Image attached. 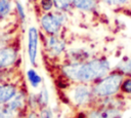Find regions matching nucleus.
I'll use <instances>...</instances> for the list:
<instances>
[{"label":"nucleus","mask_w":131,"mask_h":118,"mask_svg":"<svg viewBox=\"0 0 131 118\" xmlns=\"http://www.w3.org/2000/svg\"><path fill=\"white\" fill-rule=\"evenodd\" d=\"M124 78L125 76L122 73L113 68L108 74L92 84L93 93L96 100L111 97L121 93V85Z\"/></svg>","instance_id":"nucleus-3"},{"label":"nucleus","mask_w":131,"mask_h":118,"mask_svg":"<svg viewBox=\"0 0 131 118\" xmlns=\"http://www.w3.org/2000/svg\"><path fill=\"white\" fill-rule=\"evenodd\" d=\"M14 11L18 22L21 25H25L27 23V11L20 0H14Z\"/></svg>","instance_id":"nucleus-17"},{"label":"nucleus","mask_w":131,"mask_h":118,"mask_svg":"<svg viewBox=\"0 0 131 118\" xmlns=\"http://www.w3.org/2000/svg\"><path fill=\"white\" fill-rule=\"evenodd\" d=\"M130 1L131 0H101V2H103L106 6L112 8H119L126 6L127 4H129Z\"/></svg>","instance_id":"nucleus-22"},{"label":"nucleus","mask_w":131,"mask_h":118,"mask_svg":"<svg viewBox=\"0 0 131 118\" xmlns=\"http://www.w3.org/2000/svg\"><path fill=\"white\" fill-rule=\"evenodd\" d=\"M26 79H27L29 85L35 90H38L43 85V78L34 67H31V68L27 69Z\"/></svg>","instance_id":"nucleus-13"},{"label":"nucleus","mask_w":131,"mask_h":118,"mask_svg":"<svg viewBox=\"0 0 131 118\" xmlns=\"http://www.w3.org/2000/svg\"><path fill=\"white\" fill-rule=\"evenodd\" d=\"M114 69L118 70L125 77H131V57L130 56H125V57L121 58L116 64Z\"/></svg>","instance_id":"nucleus-14"},{"label":"nucleus","mask_w":131,"mask_h":118,"mask_svg":"<svg viewBox=\"0 0 131 118\" xmlns=\"http://www.w3.org/2000/svg\"><path fill=\"white\" fill-rule=\"evenodd\" d=\"M38 117L39 118H54V111L50 106L42 107L38 109Z\"/></svg>","instance_id":"nucleus-21"},{"label":"nucleus","mask_w":131,"mask_h":118,"mask_svg":"<svg viewBox=\"0 0 131 118\" xmlns=\"http://www.w3.org/2000/svg\"><path fill=\"white\" fill-rule=\"evenodd\" d=\"M42 43H43V48H44L45 55L51 62L61 60L63 57L67 49L69 48L67 40L61 34H59V35H50V36L43 35Z\"/></svg>","instance_id":"nucleus-4"},{"label":"nucleus","mask_w":131,"mask_h":118,"mask_svg":"<svg viewBox=\"0 0 131 118\" xmlns=\"http://www.w3.org/2000/svg\"><path fill=\"white\" fill-rule=\"evenodd\" d=\"M28 97H29V94L27 93V91L25 89L20 88L18 90V92L16 93V95L9 103H7V106L10 109H12L13 111H15L16 113L21 115L29 108V106H28Z\"/></svg>","instance_id":"nucleus-11"},{"label":"nucleus","mask_w":131,"mask_h":118,"mask_svg":"<svg viewBox=\"0 0 131 118\" xmlns=\"http://www.w3.org/2000/svg\"><path fill=\"white\" fill-rule=\"evenodd\" d=\"M100 2L101 0H73V9L83 13H94Z\"/></svg>","instance_id":"nucleus-12"},{"label":"nucleus","mask_w":131,"mask_h":118,"mask_svg":"<svg viewBox=\"0 0 131 118\" xmlns=\"http://www.w3.org/2000/svg\"><path fill=\"white\" fill-rule=\"evenodd\" d=\"M54 10L70 13L73 11V0H53Z\"/></svg>","instance_id":"nucleus-18"},{"label":"nucleus","mask_w":131,"mask_h":118,"mask_svg":"<svg viewBox=\"0 0 131 118\" xmlns=\"http://www.w3.org/2000/svg\"><path fill=\"white\" fill-rule=\"evenodd\" d=\"M14 9V0H0V22L6 19Z\"/></svg>","instance_id":"nucleus-15"},{"label":"nucleus","mask_w":131,"mask_h":118,"mask_svg":"<svg viewBox=\"0 0 131 118\" xmlns=\"http://www.w3.org/2000/svg\"><path fill=\"white\" fill-rule=\"evenodd\" d=\"M26 118H39L38 117V112L37 111H34V110H30L26 114Z\"/></svg>","instance_id":"nucleus-24"},{"label":"nucleus","mask_w":131,"mask_h":118,"mask_svg":"<svg viewBox=\"0 0 131 118\" xmlns=\"http://www.w3.org/2000/svg\"><path fill=\"white\" fill-rule=\"evenodd\" d=\"M27 2H28L29 4H35L36 0H27Z\"/></svg>","instance_id":"nucleus-26"},{"label":"nucleus","mask_w":131,"mask_h":118,"mask_svg":"<svg viewBox=\"0 0 131 118\" xmlns=\"http://www.w3.org/2000/svg\"><path fill=\"white\" fill-rule=\"evenodd\" d=\"M0 118H21V115L10 109L7 104L0 105Z\"/></svg>","instance_id":"nucleus-20"},{"label":"nucleus","mask_w":131,"mask_h":118,"mask_svg":"<svg viewBox=\"0 0 131 118\" xmlns=\"http://www.w3.org/2000/svg\"><path fill=\"white\" fill-rule=\"evenodd\" d=\"M63 93L69 104L77 110H87L92 108L96 102L91 84L71 83L63 90Z\"/></svg>","instance_id":"nucleus-2"},{"label":"nucleus","mask_w":131,"mask_h":118,"mask_svg":"<svg viewBox=\"0 0 131 118\" xmlns=\"http://www.w3.org/2000/svg\"><path fill=\"white\" fill-rule=\"evenodd\" d=\"M20 88L14 81L6 80L0 82V105L9 103L18 92Z\"/></svg>","instance_id":"nucleus-10"},{"label":"nucleus","mask_w":131,"mask_h":118,"mask_svg":"<svg viewBox=\"0 0 131 118\" xmlns=\"http://www.w3.org/2000/svg\"><path fill=\"white\" fill-rule=\"evenodd\" d=\"M18 48L13 44L0 47V71L12 69L18 61Z\"/></svg>","instance_id":"nucleus-7"},{"label":"nucleus","mask_w":131,"mask_h":118,"mask_svg":"<svg viewBox=\"0 0 131 118\" xmlns=\"http://www.w3.org/2000/svg\"><path fill=\"white\" fill-rule=\"evenodd\" d=\"M41 42V31L36 26H29L27 29V57L32 67L37 66L39 47Z\"/></svg>","instance_id":"nucleus-5"},{"label":"nucleus","mask_w":131,"mask_h":118,"mask_svg":"<svg viewBox=\"0 0 131 118\" xmlns=\"http://www.w3.org/2000/svg\"><path fill=\"white\" fill-rule=\"evenodd\" d=\"M37 94V100H38V105H39V109L42 107H46L49 106V102H50V94H49V90L47 88V86L45 84H43L39 89Z\"/></svg>","instance_id":"nucleus-16"},{"label":"nucleus","mask_w":131,"mask_h":118,"mask_svg":"<svg viewBox=\"0 0 131 118\" xmlns=\"http://www.w3.org/2000/svg\"><path fill=\"white\" fill-rule=\"evenodd\" d=\"M2 81V71H0V82Z\"/></svg>","instance_id":"nucleus-27"},{"label":"nucleus","mask_w":131,"mask_h":118,"mask_svg":"<svg viewBox=\"0 0 131 118\" xmlns=\"http://www.w3.org/2000/svg\"><path fill=\"white\" fill-rule=\"evenodd\" d=\"M93 56L94 55L87 47H71L67 49L62 57V63H82Z\"/></svg>","instance_id":"nucleus-9"},{"label":"nucleus","mask_w":131,"mask_h":118,"mask_svg":"<svg viewBox=\"0 0 131 118\" xmlns=\"http://www.w3.org/2000/svg\"><path fill=\"white\" fill-rule=\"evenodd\" d=\"M123 118H131V111H129V112H127V113H124Z\"/></svg>","instance_id":"nucleus-25"},{"label":"nucleus","mask_w":131,"mask_h":118,"mask_svg":"<svg viewBox=\"0 0 131 118\" xmlns=\"http://www.w3.org/2000/svg\"><path fill=\"white\" fill-rule=\"evenodd\" d=\"M35 4L37 5V7L39 8V10H40L41 13L50 12V11H53L54 10L53 0H36Z\"/></svg>","instance_id":"nucleus-19"},{"label":"nucleus","mask_w":131,"mask_h":118,"mask_svg":"<svg viewBox=\"0 0 131 118\" xmlns=\"http://www.w3.org/2000/svg\"><path fill=\"white\" fill-rule=\"evenodd\" d=\"M39 29L43 35L50 36V35H59L62 32L64 26L59 21L56 11H50L41 13L39 16Z\"/></svg>","instance_id":"nucleus-6"},{"label":"nucleus","mask_w":131,"mask_h":118,"mask_svg":"<svg viewBox=\"0 0 131 118\" xmlns=\"http://www.w3.org/2000/svg\"><path fill=\"white\" fill-rule=\"evenodd\" d=\"M59 75L69 83L94 84L112 70V63L105 55L93 56L82 63H61Z\"/></svg>","instance_id":"nucleus-1"},{"label":"nucleus","mask_w":131,"mask_h":118,"mask_svg":"<svg viewBox=\"0 0 131 118\" xmlns=\"http://www.w3.org/2000/svg\"><path fill=\"white\" fill-rule=\"evenodd\" d=\"M68 118H75V117H68Z\"/></svg>","instance_id":"nucleus-28"},{"label":"nucleus","mask_w":131,"mask_h":118,"mask_svg":"<svg viewBox=\"0 0 131 118\" xmlns=\"http://www.w3.org/2000/svg\"><path fill=\"white\" fill-rule=\"evenodd\" d=\"M124 111L119 108L95 105L86 110V118H123Z\"/></svg>","instance_id":"nucleus-8"},{"label":"nucleus","mask_w":131,"mask_h":118,"mask_svg":"<svg viewBox=\"0 0 131 118\" xmlns=\"http://www.w3.org/2000/svg\"><path fill=\"white\" fill-rule=\"evenodd\" d=\"M121 93L125 96H131V77H125L121 85Z\"/></svg>","instance_id":"nucleus-23"}]
</instances>
